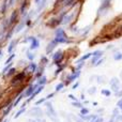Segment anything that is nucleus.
<instances>
[{
  "label": "nucleus",
  "instance_id": "nucleus-19",
  "mask_svg": "<svg viewBox=\"0 0 122 122\" xmlns=\"http://www.w3.org/2000/svg\"><path fill=\"white\" fill-rule=\"evenodd\" d=\"M102 120L100 118H97V117H95V116H93L92 117V119H91V122H101Z\"/></svg>",
  "mask_w": 122,
  "mask_h": 122
},
{
  "label": "nucleus",
  "instance_id": "nucleus-13",
  "mask_svg": "<svg viewBox=\"0 0 122 122\" xmlns=\"http://www.w3.org/2000/svg\"><path fill=\"white\" fill-rule=\"evenodd\" d=\"M15 44H16V42H11V44H10V46H9V53H11V51H13V48H14V46H15Z\"/></svg>",
  "mask_w": 122,
  "mask_h": 122
},
{
  "label": "nucleus",
  "instance_id": "nucleus-14",
  "mask_svg": "<svg viewBox=\"0 0 122 122\" xmlns=\"http://www.w3.org/2000/svg\"><path fill=\"white\" fill-rule=\"evenodd\" d=\"M92 55H93V54H87V55H85L84 57H81V58L79 59V62H80V61H85L86 59H88V58L90 57V56H92Z\"/></svg>",
  "mask_w": 122,
  "mask_h": 122
},
{
  "label": "nucleus",
  "instance_id": "nucleus-27",
  "mask_svg": "<svg viewBox=\"0 0 122 122\" xmlns=\"http://www.w3.org/2000/svg\"><path fill=\"white\" fill-rule=\"evenodd\" d=\"M69 97H71L72 101H76V97H73L72 94H70V95H69Z\"/></svg>",
  "mask_w": 122,
  "mask_h": 122
},
{
  "label": "nucleus",
  "instance_id": "nucleus-7",
  "mask_svg": "<svg viewBox=\"0 0 122 122\" xmlns=\"http://www.w3.org/2000/svg\"><path fill=\"white\" fill-rule=\"evenodd\" d=\"M30 39H31V41H32V44H31V46H30V48H31V49H36V47H38V45H39V42L34 38H30Z\"/></svg>",
  "mask_w": 122,
  "mask_h": 122
},
{
  "label": "nucleus",
  "instance_id": "nucleus-15",
  "mask_svg": "<svg viewBox=\"0 0 122 122\" xmlns=\"http://www.w3.org/2000/svg\"><path fill=\"white\" fill-rule=\"evenodd\" d=\"M89 110L87 109V108H81V110H80V114L82 115V116H86V115H88Z\"/></svg>",
  "mask_w": 122,
  "mask_h": 122
},
{
  "label": "nucleus",
  "instance_id": "nucleus-18",
  "mask_svg": "<svg viewBox=\"0 0 122 122\" xmlns=\"http://www.w3.org/2000/svg\"><path fill=\"white\" fill-rule=\"evenodd\" d=\"M27 57H28V59L29 60H33L34 59V55L32 53H30V51H28L27 53Z\"/></svg>",
  "mask_w": 122,
  "mask_h": 122
},
{
  "label": "nucleus",
  "instance_id": "nucleus-2",
  "mask_svg": "<svg viewBox=\"0 0 122 122\" xmlns=\"http://www.w3.org/2000/svg\"><path fill=\"white\" fill-rule=\"evenodd\" d=\"M55 41L57 43H65V42H67V36H66V34L64 33V31H63L62 29H57V31H56Z\"/></svg>",
  "mask_w": 122,
  "mask_h": 122
},
{
  "label": "nucleus",
  "instance_id": "nucleus-28",
  "mask_svg": "<svg viewBox=\"0 0 122 122\" xmlns=\"http://www.w3.org/2000/svg\"><path fill=\"white\" fill-rule=\"evenodd\" d=\"M75 121L76 122H82V120H80L79 118H75Z\"/></svg>",
  "mask_w": 122,
  "mask_h": 122
},
{
  "label": "nucleus",
  "instance_id": "nucleus-30",
  "mask_svg": "<svg viewBox=\"0 0 122 122\" xmlns=\"http://www.w3.org/2000/svg\"><path fill=\"white\" fill-rule=\"evenodd\" d=\"M121 77H122V73H121Z\"/></svg>",
  "mask_w": 122,
  "mask_h": 122
},
{
  "label": "nucleus",
  "instance_id": "nucleus-23",
  "mask_svg": "<svg viewBox=\"0 0 122 122\" xmlns=\"http://www.w3.org/2000/svg\"><path fill=\"white\" fill-rule=\"evenodd\" d=\"M88 92L90 93V94H94V93L97 92V91H95V88H94V87H92V88H90V89H89V91H88Z\"/></svg>",
  "mask_w": 122,
  "mask_h": 122
},
{
  "label": "nucleus",
  "instance_id": "nucleus-16",
  "mask_svg": "<svg viewBox=\"0 0 122 122\" xmlns=\"http://www.w3.org/2000/svg\"><path fill=\"white\" fill-rule=\"evenodd\" d=\"M71 18H72V15H67V16L63 19V24H67L70 20H71Z\"/></svg>",
  "mask_w": 122,
  "mask_h": 122
},
{
  "label": "nucleus",
  "instance_id": "nucleus-29",
  "mask_svg": "<svg viewBox=\"0 0 122 122\" xmlns=\"http://www.w3.org/2000/svg\"><path fill=\"white\" fill-rule=\"evenodd\" d=\"M41 1H42V0H36V4H39V3H41Z\"/></svg>",
  "mask_w": 122,
  "mask_h": 122
},
{
  "label": "nucleus",
  "instance_id": "nucleus-22",
  "mask_svg": "<svg viewBox=\"0 0 122 122\" xmlns=\"http://www.w3.org/2000/svg\"><path fill=\"white\" fill-rule=\"evenodd\" d=\"M62 88H63V84H59V85H57V86H56V91H60Z\"/></svg>",
  "mask_w": 122,
  "mask_h": 122
},
{
  "label": "nucleus",
  "instance_id": "nucleus-17",
  "mask_svg": "<svg viewBox=\"0 0 122 122\" xmlns=\"http://www.w3.org/2000/svg\"><path fill=\"white\" fill-rule=\"evenodd\" d=\"M45 82H46V77H42L40 79V81H39V85H40V86H44Z\"/></svg>",
  "mask_w": 122,
  "mask_h": 122
},
{
  "label": "nucleus",
  "instance_id": "nucleus-26",
  "mask_svg": "<svg viewBox=\"0 0 122 122\" xmlns=\"http://www.w3.org/2000/svg\"><path fill=\"white\" fill-rule=\"evenodd\" d=\"M14 56H15V55H14V54H12V55H11V57H10V58H9V59H8V61H6V63H9V62H10V61H11V60H12V59H13V58H14Z\"/></svg>",
  "mask_w": 122,
  "mask_h": 122
},
{
  "label": "nucleus",
  "instance_id": "nucleus-1",
  "mask_svg": "<svg viewBox=\"0 0 122 122\" xmlns=\"http://www.w3.org/2000/svg\"><path fill=\"white\" fill-rule=\"evenodd\" d=\"M46 108H47V116L49 117V119H51L53 122L59 120L57 117V114H56L55 109H54L53 105H51V103H47L46 104Z\"/></svg>",
  "mask_w": 122,
  "mask_h": 122
},
{
  "label": "nucleus",
  "instance_id": "nucleus-6",
  "mask_svg": "<svg viewBox=\"0 0 122 122\" xmlns=\"http://www.w3.org/2000/svg\"><path fill=\"white\" fill-rule=\"evenodd\" d=\"M61 59H62V53H61V51H58L57 54L54 55V60H55L56 63H59Z\"/></svg>",
  "mask_w": 122,
  "mask_h": 122
},
{
  "label": "nucleus",
  "instance_id": "nucleus-8",
  "mask_svg": "<svg viewBox=\"0 0 122 122\" xmlns=\"http://www.w3.org/2000/svg\"><path fill=\"white\" fill-rule=\"evenodd\" d=\"M56 43H57V42H56V41H54V42H51V44H49L48 46H47V49H46V53H47V54L51 53V51H53V49H54V46L56 45Z\"/></svg>",
  "mask_w": 122,
  "mask_h": 122
},
{
  "label": "nucleus",
  "instance_id": "nucleus-25",
  "mask_svg": "<svg viewBox=\"0 0 122 122\" xmlns=\"http://www.w3.org/2000/svg\"><path fill=\"white\" fill-rule=\"evenodd\" d=\"M118 107H119V108H120V109L122 110V99H121L120 101L118 102Z\"/></svg>",
  "mask_w": 122,
  "mask_h": 122
},
{
  "label": "nucleus",
  "instance_id": "nucleus-10",
  "mask_svg": "<svg viewBox=\"0 0 122 122\" xmlns=\"http://www.w3.org/2000/svg\"><path fill=\"white\" fill-rule=\"evenodd\" d=\"M114 59L115 60H121L122 59V54L121 53H116L114 55Z\"/></svg>",
  "mask_w": 122,
  "mask_h": 122
},
{
  "label": "nucleus",
  "instance_id": "nucleus-3",
  "mask_svg": "<svg viewBox=\"0 0 122 122\" xmlns=\"http://www.w3.org/2000/svg\"><path fill=\"white\" fill-rule=\"evenodd\" d=\"M109 84H110L112 89L115 91V92H116V93L119 92V90H120V81H119L116 77L112 78V79H110V81H109Z\"/></svg>",
  "mask_w": 122,
  "mask_h": 122
},
{
  "label": "nucleus",
  "instance_id": "nucleus-5",
  "mask_svg": "<svg viewBox=\"0 0 122 122\" xmlns=\"http://www.w3.org/2000/svg\"><path fill=\"white\" fill-rule=\"evenodd\" d=\"M93 55H95V56L92 58V61H91V62H92L93 64L95 65V63H97V59H100V57L103 55V51H95V53H93Z\"/></svg>",
  "mask_w": 122,
  "mask_h": 122
},
{
  "label": "nucleus",
  "instance_id": "nucleus-4",
  "mask_svg": "<svg viewBox=\"0 0 122 122\" xmlns=\"http://www.w3.org/2000/svg\"><path fill=\"white\" fill-rule=\"evenodd\" d=\"M30 116L36 117V118H42L43 117V112H42L41 108L34 107V108H32L31 112H30Z\"/></svg>",
  "mask_w": 122,
  "mask_h": 122
},
{
  "label": "nucleus",
  "instance_id": "nucleus-21",
  "mask_svg": "<svg viewBox=\"0 0 122 122\" xmlns=\"http://www.w3.org/2000/svg\"><path fill=\"white\" fill-rule=\"evenodd\" d=\"M28 69H29L30 71H34V70H36V64H34V63H31V64L28 66Z\"/></svg>",
  "mask_w": 122,
  "mask_h": 122
},
{
  "label": "nucleus",
  "instance_id": "nucleus-9",
  "mask_svg": "<svg viewBox=\"0 0 122 122\" xmlns=\"http://www.w3.org/2000/svg\"><path fill=\"white\" fill-rule=\"evenodd\" d=\"M36 86H30L29 88H28V90L26 91V95H27V97H29L30 94H31V93H33L34 92V89H36Z\"/></svg>",
  "mask_w": 122,
  "mask_h": 122
},
{
  "label": "nucleus",
  "instance_id": "nucleus-20",
  "mask_svg": "<svg viewBox=\"0 0 122 122\" xmlns=\"http://www.w3.org/2000/svg\"><path fill=\"white\" fill-rule=\"evenodd\" d=\"M25 110H26V108H21V109L19 110V112H17V114H16V116H15V118H18V117L20 116V115L23 114V112H25Z\"/></svg>",
  "mask_w": 122,
  "mask_h": 122
},
{
  "label": "nucleus",
  "instance_id": "nucleus-12",
  "mask_svg": "<svg viewBox=\"0 0 122 122\" xmlns=\"http://www.w3.org/2000/svg\"><path fill=\"white\" fill-rule=\"evenodd\" d=\"M28 122H45V120L43 118H36L32 120H28Z\"/></svg>",
  "mask_w": 122,
  "mask_h": 122
},
{
  "label": "nucleus",
  "instance_id": "nucleus-24",
  "mask_svg": "<svg viewBox=\"0 0 122 122\" xmlns=\"http://www.w3.org/2000/svg\"><path fill=\"white\" fill-rule=\"evenodd\" d=\"M73 105L76 106V107H81V105H80V103H78V102H73Z\"/></svg>",
  "mask_w": 122,
  "mask_h": 122
},
{
  "label": "nucleus",
  "instance_id": "nucleus-11",
  "mask_svg": "<svg viewBox=\"0 0 122 122\" xmlns=\"http://www.w3.org/2000/svg\"><path fill=\"white\" fill-rule=\"evenodd\" d=\"M102 94L105 95V97H109V95H110V91L108 90V89H103V90H102Z\"/></svg>",
  "mask_w": 122,
  "mask_h": 122
}]
</instances>
